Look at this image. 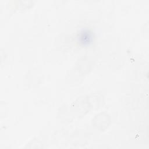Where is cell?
<instances>
[{
	"instance_id": "cell-1",
	"label": "cell",
	"mask_w": 149,
	"mask_h": 149,
	"mask_svg": "<svg viewBox=\"0 0 149 149\" xmlns=\"http://www.w3.org/2000/svg\"><path fill=\"white\" fill-rule=\"evenodd\" d=\"M93 40L92 33L88 30H83L79 34V41L83 45L89 44Z\"/></svg>"
}]
</instances>
